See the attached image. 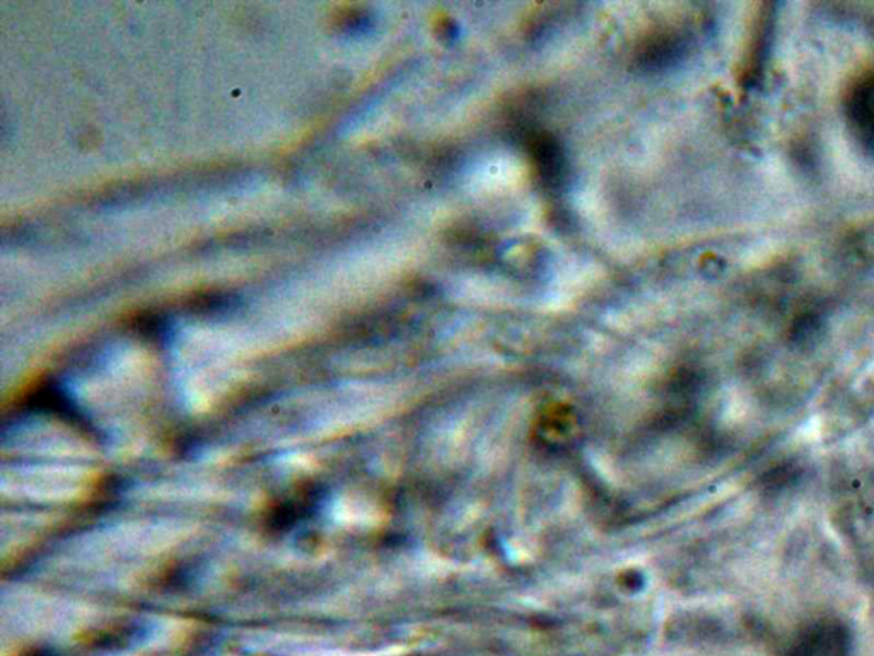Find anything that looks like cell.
I'll use <instances>...</instances> for the list:
<instances>
[{
  "label": "cell",
  "instance_id": "cell-1",
  "mask_svg": "<svg viewBox=\"0 0 874 656\" xmlns=\"http://www.w3.org/2000/svg\"><path fill=\"white\" fill-rule=\"evenodd\" d=\"M845 108L857 139L874 153V67L852 84Z\"/></svg>",
  "mask_w": 874,
  "mask_h": 656
},
{
  "label": "cell",
  "instance_id": "cell-2",
  "mask_svg": "<svg viewBox=\"0 0 874 656\" xmlns=\"http://www.w3.org/2000/svg\"><path fill=\"white\" fill-rule=\"evenodd\" d=\"M798 656H842L840 655V645L837 641H815L813 645H806L805 650H801Z\"/></svg>",
  "mask_w": 874,
  "mask_h": 656
}]
</instances>
